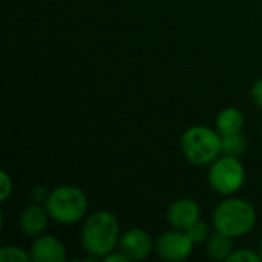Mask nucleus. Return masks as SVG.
I'll return each instance as SVG.
<instances>
[{
    "instance_id": "nucleus-1",
    "label": "nucleus",
    "mask_w": 262,
    "mask_h": 262,
    "mask_svg": "<svg viewBox=\"0 0 262 262\" xmlns=\"http://www.w3.org/2000/svg\"><path fill=\"white\" fill-rule=\"evenodd\" d=\"M120 223L117 216L107 210H97L86 216L81 232V249L94 259H103L118 247Z\"/></svg>"
},
{
    "instance_id": "nucleus-2",
    "label": "nucleus",
    "mask_w": 262,
    "mask_h": 262,
    "mask_svg": "<svg viewBox=\"0 0 262 262\" xmlns=\"http://www.w3.org/2000/svg\"><path fill=\"white\" fill-rule=\"evenodd\" d=\"M258 221V213L252 203L230 196L221 201L212 215L213 229L230 238H241L250 233Z\"/></svg>"
},
{
    "instance_id": "nucleus-3",
    "label": "nucleus",
    "mask_w": 262,
    "mask_h": 262,
    "mask_svg": "<svg viewBox=\"0 0 262 262\" xmlns=\"http://www.w3.org/2000/svg\"><path fill=\"white\" fill-rule=\"evenodd\" d=\"M181 152L192 164L210 166L223 155V137L204 124L190 126L181 137Z\"/></svg>"
},
{
    "instance_id": "nucleus-4",
    "label": "nucleus",
    "mask_w": 262,
    "mask_h": 262,
    "mask_svg": "<svg viewBox=\"0 0 262 262\" xmlns=\"http://www.w3.org/2000/svg\"><path fill=\"white\" fill-rule=\"evenodd\" d=\"M45 206L51 220L58 224L69 226L81 221L86 216L88 196L77 186H57L49 192Z\"/></svg>"
},
{
    "instance_id": "nucleus-5",
    "label": "nucleus",
    "mask_w": 262,
    "mask_h": 262,
    "mask_svg": "<svg viewBox=\"0 0 262 262\" xmlns=\"http://www.w3.org/2000/svg\"><path fill=\"white\" fill-rule=\"evenodd\" d=\"M207 181L216 193L232 196L246 183V167L239 157L221 155L209 166Z\"/></svg>"
},
{
    "instance_id": "nucleus-6",
    "label": "nucleus",
    "mask_w": 262,
    "mask_h": 262,
    "mask_svg": "<svg viewBox=\"0 0 262 262\" xmlns=\"http://www.w3.org/2000/svg\"><path fill=\"white\" fill-rule=\"evenodd\" d=\"M193 246L195 243L190 239L187 232L172 229L169 232H164L155 241V253L164 261H186L190 258Z\"/></svg>"
},
{
    "instance_id": "nucleus-7",
    "label": "nucleus",
    "mask_w": 262,
    "mask_h": 262,
    "mask_svg": "<svg viewBox=\"0 0 262 262\" xmlns=\"http://www.w3.org/2000/svg\"><path fill=\"white\" fill-rule=\"evenodd\" d=\"M118 250L123 252L129 261H143L155 250V243L143 229H129L121 233L118 241Z\"/></svg>"
},
{
    "instance_id": "nucleus-8",
    "label": "nucleus",
    "mask_w": 262,
    "mask_h": 262,
    "mask_svg": "<svg viewBox=\"0 0 262 262\" xmlns=\"http://www.w3.org/2000/svg\"><path fill=\"white\" fill-rule=\"evenodd\" d=\"M200 206L195 200L192 198H178L175 200L166 213L167 224L172 229L178 230H187L190 229L195 223H198L200 218Z\"/></svg>"
},
{
    "instance_id": "nucleus-9",
    "label": "nucleus",
    "mask_w": 262,
    "mask_h": 262,
    "mask_svg": "<svg viewBox=\"0 0 262 262\" xmlns=\"http://www.w3.org/2000/svg\"><path fill=\"white\" fill-rule=\"evenodd\" d=\"M31 261L34 262H66L68 252L64 244L54 235L37 236L29 247Z\"/></svg>"
},
{
    "instance_id": "nucleus-10",
    "label": "nucleus",
    "mask_w": 262,
    "mask_h": 262,
    "mask_svg": "<svg viewBox=\"0 0 262 262\" xmlns=\"http://www.w3.org/2000/svg\"><path fill=\"white\" fill-rule=\"evenodd\" d=\"M49 220L51 216L46 206H41L40 203H34L21 212L18 218V227L25 236L37 238L43 235V232L48 229Z\"/></svg>"
},
{
    "instance_id": "nucleus-11",
    "label": "nucleus",
    "mask_w": 262,
    "mask_h": 262,
    "mask_svg": "<svg viewBox=\"0 0 262 262\" xmlns=\"http://www.w3.org/2000/svg\"><path fill=\"white\" fill-rule=\"evenodd\" d=\"M244 123H246V120H244V115L239 109L226 107L216 115L215 127L221 137H226V135H233V134L243 132Z\"/></svg>"
},
{
    "instance_id": "nucleus-12",
    "label": "nucleus",
    "mask_w": 262,
    "mask_h": 262,
    "mask_svg": "<svg viewBox=\"0 0 262 262\" xmlns=\"http://www.w3.org/2000/svg\"><path fill=\"white\" fill-rule=\"evenodd\" d=\"M233 252H235L233 238L224 233H220L216 230L206 241V253L213 261H227Z\"/></svg>"
},
{
    "instance_id": "nucleus-13",
    "label": "nucleus",
    "mask_w": 262,
    "mask_h": 262,
    "mask_svg": "<svg viewBox=\"0 0 262 262\" xmlns=\"http://www.w3.org/2000/svg\"><path fill=\"white\" fill-rule=\"evenodd\" d=\"M246 147H247V138L243 135V132L223 137V155L241 157L246 152Z\"/></svg>"
},
{
    "instance_id": "nucleus-14",
    "label": "nucleus",
    "mask_w": 262,
    "mask_h": 262,
    "mask_svg": "<svg viewBox=\"0 0 262 262\" xmlns=\"http://www.w3.org/2000/svg\"><path fill=\"white\" fill-rule=\"evenodd\" d=\"M31 261V255L26 253L18 246H2L0 247V262H28Z\"/></svg>"
},
{
    "instance_id": "nucleus-15",
    "label": "nucleus",
    "mask_w": 262,
    "mask_h": 262,
    "mask_svg": "<svg viewBox=\"0 0 262 262\" xmlns=\"http://www.w3.org/2000/svg\"><path fill=\"white\" fill-rule=\"evenodd\" d=\"M187 232V235L190 236V239L195 243V244H203V243H206L209 238H210V227H209V224L206 223V221H203V220H200L198 223H195L190 229H187L186 230Z\"/></svg>"
},
{
    "instance_id": "nucleus-16",
    "label": "nucleus",
    "mask_w": 262,
    "mask_h": 262,
    "mask_svg": "<svg viewBox=\"0 0 262 262\" xmlns=\"http://www.w3.org/2000/svg\"><path fill=\"white\" fill-rule=\"evenodd\" d=\"M262 258L259 252H255L252 249H238L235 250L227 262H261Z\"/></svg>"
},
{
    "instance_id": "nucleus-17",
    "label": "nucleus",
    "mask_w": 262,
    "mask_h": 262,
    "mask_svg": "<svg viewBox=\"0 0 262 262\" xmlns=\"http://www.w3.org/2000/svg\"><path fill=\"white\" fill-rule=\"evenodd\" d=\"M0 180H2V186H0V201L5 203L11 193H12V178L9 177L8 172L2 170L0 172Z\"/></svg>"
},
{
    "instance_id": "nucleus-18",
    "label": "nucleus",
    "mask_w": 262,
    "mask_h": 262,
    "mask_svg": "<svg viewBox=\"0 0 262 262\" xmlns=\"http://www.w3.org/2000/svg\"><path fill=\"white\" fill-rule=\"evenodd\" d=\"M48 195H49V190L45 187V186H34L31 189V200L34 203H46L48 200Z\"/></svg>"
},
{
    "instance_id": "nucleus-19",
    "label": "nucleus",
    "mask_w": 262,
    "mask_h": 262,
    "mask_svg": "<svg viewBox=\"0 0 262 262\" xmlns=\"http://www.w3.org/2000/svg\"><path fill=\"white\" fill-rule=\"evenodd\" d=\"M250 95H252V100L256 104V107L262 109V78H259L258 81L253 83L252 91H250Z\"/></svg>"
},
{
    "instance_id": "nucleus-20",
    "label": "nucleus",
    "mask_w": 262,
    "mask_h": 262,
    "mask_svg": "<svg viewBox=\"0 0 262 262\" xmlns=\"http://www.w3.org/2000/svg\"><path fill=\"white\" fill-rule=\"evenodd\" d=\"M103 261L104 262H129V258L123 253V252H112V253H109L107 256H104L103 258Z\"/></svg>"
},
{
    "instance_id": "nucleus-21",
    "label": "nucleus",
    "mask_w": 262,
    "mask_h": 262,
    "mask_svg": "<svg viewBox=\"0 0 262 262\" xmlns=\"http://www.w3.org/2000/svg\"><path fill=\"white\" fill-rule=\"evenodd\" d=\"M259 255H261V258H262V236H261V241H259Z\"/></svg>"
},
{
    "instance_id": "nucleus-22",
    "label": "nucleus",
    "mask_w": 262,
    "mask_h": 262,
    "mask_svg": "<svg viewBox=\"0 0 262 262\" xmlns=\"http://www.w3.org/2000/svg\"><path fill=\"white\" fill-rule=\"evenodd\" d=\"M261 137H262V126H261Z\"/></svg>"
}]
</instances>
